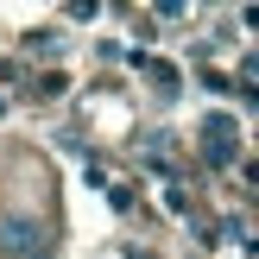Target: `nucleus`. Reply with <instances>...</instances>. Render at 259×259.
<instances>
[{
    "label": "nucleus",
    "mask_w": 259,
    "mask_h": 259,
    "mask_svg": "<svg viewBox=\"0 0 259 259\" xmlns=\"http://www.w3.org/2000/svg\"><path fill=\"white\" fill-rule=\"evenodd\" d=\"M0 253L7 259H45V228L32 215H7L0 222Z\"/></svg>",
    "instance_id": "1"
},
{
    "label": "nucleus",
    "mask_w": 259,
    "mask_h": 259,
    "mask_svg": "<svg viewBox=\"0 0 259 259\" xmlns=\"http://www.w3.org/2000/svg\"><path fill=\"white\" fill-rule=\"evenodd\" d=\"M202 158H209V164H234L240 158V133H234L228 114H215V120L202 126Z\"/></svg>",
    "instance_id": "2"
},
{
    "label": "nucleus",
    "mask_w": 259,
    "mask_h": 259,
    "mask_svg": "<svg viewBox=\"0 0 259 259\" xmlns=\"http://www.w3.org/2000/svg\"><path fill=\"white\" fill-rule=\"evenodd\" d=\"M247 19H253V25H259V7H253V13H247Z\"/></svg>",
    "instance_id": "3"
}]
</instances>
